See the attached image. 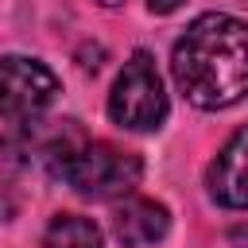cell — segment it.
I'll return each mask as SVG.
<instances>
[{"instance_id": "5", "label": "cell", "mask_w": 248, "mask_h": 248, "mask_svg": "<svg viewBox=\"0 0 248 248\" xmlns=\"http://www.w3.org/2000/svg\"><path fill=\"white\" fill-rule=\"evenodd\" d=\"M209 198L225 209H248V124L236 128L205 170Z\"/></svg>"}, {"instance_id": "8", "label": "cell", "mask_w": 248, "mask_h": 248, "mask_svg": "<svg viewBox=\"0 0 248 248\" xmlns=\"http://www.w3.org/2000/svg\"><path fill=\"white\" fill-rule=\"evenodd\" d=\"M147 8H151L155 16H170L174 8H182V0H147Z\"/></svg>"}, {"instance_id": "4", "label": "cell", "mask_w": 248, "mask_h": 248, "mask_svg": "<svg viewBox=\"0 0 248 248\" xmlns=\"http://www.w3.org/2000/svg\"><path fill=\"white\" fill-rule=\"evenodd\" d=\"M58 93V78L39 58L0 54V116L31 120L39 116Z\"/></svg>"}, {"instance_id": "6", "label": "cell", "mask_w": 248, "mask_h": 248, "mask_svg": "<svg viewBox=\"0 0 248 248\" xmlns=\"http://www.w3.org/2000/svg\"><path fill=\"white\" fill-rule=\"evenodd\" d=\"M170 229V213L167 205L151 202V198H124L112 213V232L124 248H147L159 244Z\"/></svg>"}, {"instance_id": "7", "label": "cell", "mask_w": 248, "mask_h": 248, "mask_svg": "<svg viewBox=\"0 0 248 248\" xmlns=\"http://www.w3.org/2000/svg\"><path fill=\"white\" fill-rule=\"evenodd\" d=\"M46 248H105L101 240V229L89 221V217H78V213H62L46 225V236H43Z\"/></svg>"}, {"instance_id": "1", "label": "cell", "mask_w": 248, "mask_h": 248, "mask_svg": "<svg viewBox=\"0 0 248 248\" xmlns=\"http://www.w3.org/2000/svg\"><path fill=\"white\" fill-rule=\"evenodd\" d=\"M178 93L205 112L232 108L248 97V23L225 12L198 16L170 50Z\"/></svg>"}, {"instance_id": "3", "label": "cell", "mask_w": 248, "mask_h": 248, "mask_svg": "<svg viewBox=\"0 0 248 248\" xmlns=\"http://www.w3.org/2000/svg\"><path fill=\"white\" fill-rule=\"evenodd\" d=\"M108 116L128 132H155L167 120V89L147 50H136L112 81Z\"/></svg>"}, {"instance_id": "2", "label": "cell", "mask_w": 248, "mask_h": 248, "mask_svg": "<svg viewBox=\"0 0 248 248\" xmlns=\"http://www.w3.org/2000/svg\"><path fill=\"white\" fill-rule=\"evenodd\" d=\"M54 170H58V178H66V186H74L81 198L112 202V198H128V194L140 186L143 163H140V155H132V151L116 147V143L93 140V143L62 147Z\"/></svg>"}, {"instance_id": "9", "label": "cell", "mask_w": 248, "mask_h": 248, "mask_svg": "<svg viewBox=\"0 0 248 248\" xmlns=\"http://www.w3.org/2000/svg\"><path fill=\"white\" fill-rule=\"evenodd\" d=\"M97 4H101V8H120L124 0H97Z\"/></svg>"}]
</instances>
